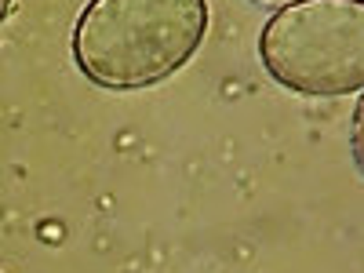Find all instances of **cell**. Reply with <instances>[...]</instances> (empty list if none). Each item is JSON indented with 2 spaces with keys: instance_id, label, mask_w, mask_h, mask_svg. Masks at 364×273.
Listing matches in <instances>:
<instances>
[{
  "instance_id": "cell-1",
  "label": "cell",
  "mask_w": 364,
  "mask_h": 273,
  "mask_svg": "<svg viewBox=\"0 0 364 273\" xmlns=\"http://www.w3.org/2000/svg\"><path fill=\"white\" fill-rule=\"evenodd\" d=\"M208 33V0H87L73 63L99 87L139 91L178 73Z\"/></svg>"
},
{
  "instance_id": "cell-2",
  "label": "cell",
  "mask_w": 364,
  "mask_h": 273,
  "mask_svg": "<svg viewBox=\"0 0 364 273\" xmlns=\"http://www.w3.org/2000/svg\"><path fill=\"white\" fill-rule=\"evenodd\" d=\"M266 73L288 91L339 99L364 91V0H295L259 33Z\"/></svg>"
},
{
  "instance_id": "cell-3",
  "label": "cell",
  "mask_w": 364,
  "mask_h": 273,
  "mask_svg": "<svg viewBox=\"0 0 364 273\" xmlns=\"http://www.w3.org/2000/svg\"><path fill=\"white\" fill-rule=\"evenodd\" d=\"M350 154H353V164L357 171L364 175V95L353 109V120H350Z\"/></svg>"
},
{
  "instance_id": "cell-4",
  "label": "cell",
  "mask_w": 364,
  "mask_h": 273,
  "mask_svg": "<svg viewBox=\"0 0 364 273\" xmlns=\"http://www.w3.org/2000/svg\"><path fill=\"white\" fill-rule=\"evenodd\" d=\"M11 4H15V0H0V22L11 15Z\"/></svg>"
},
{
  "instance_id": "cell-5",
  "label": "cell",
  "mask_w": 364,
  "mask_h": 273,
  "mask_svg": "<svg viewBox=\"0 0 364 273\" xmlns=\"http://www.w3.org/2000/svg\"><path fill=\"white\" fill-rule=\"evenodd\" d=\"M262 4H295V0H262Z\"/></svg>"
}]
</instances>
